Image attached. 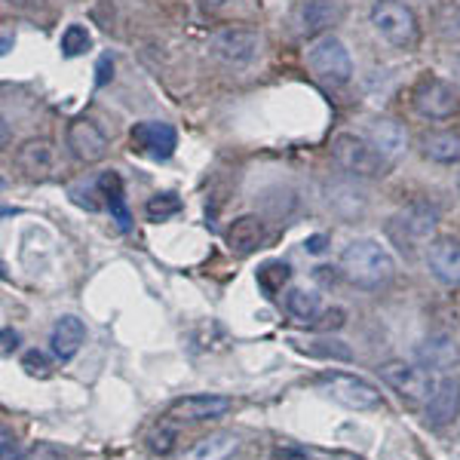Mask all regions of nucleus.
I'll list each match as a JSON object with an SVG mask.
<instances>
[{"label":"nucleus","mask_w":460,"mask_h":460,"mask_svg":"<svg viewBox=\"0 0 460 460\" xmlns=\"http://www.w3.org/2000/svg\"><path fill=\"white\" fill-rule=\"evenodd\" d=\"M178 212H181V199H178L175 194H154L145 203V215L151 221H166Z\"/></svg>","instance_id":"28"},{"label":"nucleus","mask_w":460,"mask_h":460,"mask_svg":"<svg viewBox=\"0 0 460 460\" xmlns=\"http://www.w3.org/2000/svg\"><path fill=\"white\" fill-rule=\"evenodd\" d=\"M411 105L427 120H448L460 111L457 93L439 77H424L411 93Z\"/></svg>","instance_id":"6"},{"label":"nucleus","mask_w":460,"mask_h":460,"mask_svg":"<svg viewBox=\"0 0 460 460\" xmlns=\"http://www.w3.org/2000/svg\"><path fill=\"white\" fill-rule=\"evenodd\" d=\"M93 47V37H89V31L84 25H68L62 34V53L65 56H84L86 49Z\"/></svg>","instance_id":"29"},{"label":"nucleus","mask_w":460,"mask_h":460,"mask_svg":"<svg viewBox=\"0 0 460 460\" xmlns=\"http://www.w3.org/2000/svg\"><path fill=\"white\" fill-rule=\"evenodd\" d=\"M283 304H286V314L295 316L298 323H314L319 316V295L310 292V288H301V286L288 288Z\"/></svg>","instance_id":"24"},{"label":"nucleus","mask_w":460,"mask_h":460,"mask_svg":"<svg viewBox=\"0 0 460 460\" xmlns=\"http://www.w3.org/2000/svg\"><path fill=\"white\" fill-rule=\"evenodd\" d=\"M234 408L227 396H215V393H197V396L175 399L169 405V418L188 420V424H203V420H218Z\"/></svg>","instance_id":"11"},{"label":"nucleus","mask_w":460,"mask_h":460,"mask_svg":"<svg viewBox=\"0 0 460 460\" xmlns=\"http://www.w3.org/2000/svg\"><path fill=\"white\" fill-rule=\"evenodd\" d=\"M332 157L344 172H350L353 178H381L387 169V160L375 151L372 142L353 136V132H341L332 142Z\"/></svg>","instance_id":"3"},{"label":"nucleus","mask_w":460,"mask_h":460,"mask_svg":"<svg viewBox=\"0 0 460 460\" xmlns=\"http://www.w3.org/2000/svg\"><path fill=\"white\" fill-rule=\"evenodd\" d=\"M16 169L31 181H43L56 169V151L47 138H28L16 147Z\"/></svg>","instance_id":"15"},{"label":"nucleus","mask_w":460,"mask_h":460,"mask_svg":"<svg viewBox=\"0 0 460 460\" xmlns=\"http://www.w3.org/2000/svg\"><path fill=\"white\" fill-rule=\"evenodd\" d=\"M240 448V439L234 433H209L203 439H197L188 451L181 455V460H227L234 451Z\"/></svg>","instance_id":"21"},{"label":"nucleus","mask_w":460,"mask_h":460,"mask_svg":"<svg viewBox=\"0 0 460 460\" xmlns=\"http://www.w3.org/2000/svg\"><path fill=\"white\" fill-rule=\"evenodd\" d=\"M199 4H203L206 10H218V6L225 4V0H199Z\"/></svg>","instance_id":"39"},{"label":"nucleus","mask_w":460,"mask_h":460,"mask_svg":"<svg viewBox=\"0 0 460 460\" xmlns=\"http://www.w3.org/2000/svg\"><path fill=\"white\" fill-rule=\"evenodd\" d=\"M368 142L384 160L393 163L408 151V132L396 120H375L368 126Z\"/></svg>","instance_id":"19"},{"label":"nucleus","mask_w":460,"mask_h":460,"mask_svg":"<svg viewBox=\"0 0 460 460\" xmlns=\"http://www.w3.org/2000/svg\"><path fill=\"white\" fill-rule=\"evenodd\" d=\"M84 341H86V325L80 323L77 316H62L53 325V335H49L56 359H62V362L74 359V356L80 353V347H84Z\"/></svg>","instance_id":"20"},{"label":"nucleus","mask_w":460,"mask_h":460,"mask_svg":"<svg viewBox=\"0 0 460 460\" xmlns=\"http://www.w3.org/2000/svg\"><path fill=\"white\" fill-rule=\"evenodd\" d=\"M215 56L225 65H234V68H243L261 49V34L252 31V28H221L212 40Z\"/></svg>","instance_id":"9"},{"label":"nucleus","mask_w":460,"mask_h":460,"mask_svg":"<svg viewBox=\"0 0 460 460\" xmlns=\"http://www.w3.org/2000/svg\"><path fill=\"white\" fill-rule=\"evenodd\" d=\"M460 411V377L445 375L433 384V393L427 399V424L445 427L457 418Z\"/></svg>","instance_id":"14"},{"label":"nucleus","mask_w":460,"mask_h":460,"mask_svg":"<svg viewBox=\"0 0 460 460\" xmlns=\"http://www.w3.org/2000/svg\"><path fill=\"white\" fill-rule=\"evenodd\" d=\"M132 145H136L138 151H145L147 157H154V160H169L175 154L178 136H175V129L169 123L145 120V123L132 126Z\"/></svg>","instance_id":"13"},{"label":"nucleus","mask_w":460,"mask_h":460,"mask_svg":"<svg viewBox=\"0 0 460 460\" xmlns=\"http://www.w3.org/2000/svg\"><path fill=\"white\" fill-rule=\"evenodd\" d=\"M436 230H439V212L427 203L408 206V209H402L399 215H393L390 225H387L390 240L402 252H408V255H414L420 246L433 243Z\"/></svg>","instance_id":"2"},{"label":"nucleus","mask_w":460,"mask_h":460,"mask_svg":"<svg viewBox=\"0 0 460 460\" xmlns=\"http://www.w3.org/2000/svg\"><path fill=\"white\" fill-rule=\"evenodd\" d=\"M307 62L319 77L329 80V84H347L353 77V58L347 53V47L338 37H323L310 47Z\"/></svg>","instance_id":"7"},{"label":"nucleus","mask_w":460,"mask_h":460,"mask_svg":"<svg viewBox=\"0 0 460 460\" xmlns=\"http://www.w3.org/2000/svg\"><path fill=\"white\" fill-rule=\"evenodd\" d=\"M323 344H325V347L310 344L307 350H310V353H316V356H332V359H353L350 347H344L341 341H323Z\"/></svg>","instance_id":"32"},{"label":"nucleus","mask_w":460,"mask_h":460,"mask_svg":"<svg viewBox=\"0 0 460 460\" xmlns=\"http://www.w3.org/2000/svg\"><path fill=\"white\" fill-rule=\"evenodd\" d=\"M329 206L341 218H359V215L366 212V194H362L359 188H353V184L338 181L329 188Z\"/></svg>","instance_id":"23"},{"label":"nucleus","mask_w":460,"mask_h":460,"mask_svg":"<svg viewBox=\"0 0 460 460\" xmlns=\"http://www.w3.org/2000/svg\"><path fill=\"white\" fill-rule=\"evenodd\" d=\"M151 448L157 451L160 457H166L169 451L175 448V429H169V427H160L157 433L151 436Z\"/></svg>","instance_id":"33"},{"label":"nucleus","mask_w":460,"mask_h":460,"mask_svg":"<svg viewBox=\"0 0 460 460\" xmlns=\"http://www.w3.org/2000/svg\"><path fill=\"white\" fill-rule=\"evenodd\" d=\"M344 16V6L338 0H295L292 22L304 37H319Z\"/></svg>","instance_id":"10"},{"label":"nucleus","mask_w":460,"mask_h":460,"mask_svg":"<svg viewBox=\"0 0 460 460\" xmlns=\"http://www.w3.org/2000/svg\"><path fill=\"white\" fill-rule=\"evenodd\" d=\"M427 267L442 286H460V243L433 240L427 249Z\"/></svg>","instance_id":"16"},{"label":"nucleus","mask_w":460,"mask_h":460,"mask_svg":"<svg viewBox=\"0 0 460 460\" xmlns=\"http://www.w3.org/2000/svg\"><path fill=\"white\" fill-rule=\"evenodd\" d=\"M22 368H25L31 377H49V372H53V362H49V356L43 350H28L25 356H22Z\"/></svg>","instance_id":"30"},{"label":"nucleus","mask_w":460,"mask_h":460,"mask_svg":"<svg viewBox=\"0 0 460 460\" xmlns=\"http://www.w3.org/2000/svg\"><path fill=\"white\" fill-rule=\"evenodd\" d=\"M344 319H347L344 310L332 307V310H325V314H319L314 319V325H319V329H341V325H344Z\"/></svg>","instance_id":"35"},{"label":"nucleus","mask_w":460,"mask_h":460,"mask_svg":"<svg viewBox=\"0 0 460 460\" xmlns=\"http://www.w3.org/2000/svg\"><path fill=\"white\" fill-rule=\"evenodd\" d=\"M420 151L433 163H460V136L457 132H424L420 136Z\"/></svg>","instance_id":"22"},{"label":"nucleus","mask_w":460,"mask_h":460,"mask_svg":"<svg viewBox=\"0 0 460 460\" xmlns=\"http://www.w3.org/2000/svg\"><path fill=\"white\" fill-rule=\"evenodd\" d=\"M377 375H381V381L387 384V387H393L399 396L408 399V402H424V399H429V393H433L424 368L411 366V362H405V359L381 362Z\"/></svg>","instance_id":"8"},{"label":"nucleus","mask_w":460,"mask_h":460,"mask_svg":"<svg viewBox=\"0 0 460 460\" xmlns=\"http://www.w3.org/2000/svg\"><path fill=\"white\" fill-rule=\"evenodd\" d=\"M420 368H451L460 359V347L451 335H429L414 347Z\"/></svg>","instance_id":"18"},{"label":"nucleus","mask_w":460,"mask_h":460,"mask_svg":"<svg viewBox=\"0 0 460 460\" xmlns=\"http://www.w3.org/2000/svg\"><path fill=\"white\" fill-rule=\"evenodd\" d=\"M457 190H460V175H457Z\"/></svg>","instance_id":"41"},{"label":"nucleus","mask_w":460,"mask_h":460,"mask_svg":"<svg viewBox=\"0 0 460 460\" xmlns=\"http://www.w3.org/2000/svg\"><path fill=\"white\" fill-rule=\"evenodd\" d=\"M16 347H19V335L13 329H4V347H0L4 356H10L13 350H16Z\"/></svg>","instance_id":"36"},{"label":"nucleus","mask_w":460,"mask_h":460,"mask_svg":"<svg viewBox=\"0 0 460 460\" xmlns=\"http://www.w3.org/2000/svg\"><path fill=\"white\" fill-rule=\"evenodd\" d=\"M68 147L80 163H99L108 154V136L89 117H77L68 123Z\"/></svg>","instance_id":"12"},{"label":"nucleus","mask_w":460,"mask_h":460,"mask_svg":"<svg viewBox=\"0 0 460 460\" xmlns=\"http://www.w3.org/2000/svg\"><path fill=\"white\" fill-rule=\"evenodd\" d=\"M325 243H329L325 236H310V240L304 243V249H307L310 255H319V252H325Z\"/></svg>","instance_id":"38"},{"label":"nucleus","mask_w":460,"mask_h":460,"mask_svg":"<svg viewBox=\"0 0 460 460\" xmlns=\"http://www.w3.org/2000/svg\"><path fill=\"white\" fill-rule=\"evenodd\" d=\"M99 190H102V197H108V206H111V215H114L117 227L129 230L132 218H129V209H126V203H123L120 175H117V172H105V175H102V181H99Z\"/></svg>","instance_id":"25"},{"label":"nucleus","mask_w":460,"mask_h":460,"mask_svg":"<svg viewBox=\"0 0 460 460\" xmlns=\"http://www.w3.org/2000/svg\"><path fill=\"white\" fill-rule=\"evenodd\" d=\"M436 31L442 40L460 43V4H442L436 10Z\"/></svg>","instance_id":"26"},{"label":"nucleus","mask_w":460,"mask_h":460,"mask_svg":"<svg viewBox=\"0 0 460 460\" xmlns=\"http://www.w3.org/2000/svg\"><path fill=\"white\" fill-rule=\"evenodd\" d=\"M22 460H65V455L56 448L53 442H34L31 448L25 451V457H22Z\"/></svg>","instance_id":"31"},{"label":"nucleus","mask_w":460,"mask_h":460,"mask_svg":"<svg viewBox=\"0 0 460 460\" xmlns=\"http://www.w3.org/2000/svg\"><path fill=\"white\" fill-rule=\"evenodd\" d=\"M225 240H227V249L234 252V255H252V252L267 240L264 218L261 215H240V218L227 227Z\"/></svg>","instance_id":"17"},{"label":"nucleus","mask_w":460,"mask_h":460,"mask_svg":"<svg viewBox=\"0 0 460 460\" xmlns=\"http://www.w3.org/2000/svg\"><path fill=\"white\" fill-rule=\"evenodd\" d=\"M288 264L283 261H270L264 264L261 270H258V286L264 288V295H279L283 292V286L288 283Z\"/></svg>","instance_id":"27"},{"label":"nucleus","mask_w":460,"mask_h":460,"mask_svg":"<svg viewBox=\"0 0 460 460\" xmlns=\"http://www.w3.org/2000/svg\"><path fill=\"white\" fill-rule=\"evenodd\" d=\"M451 74H455V80L460 84V56H455V62H451Z\"/></svg>","instance_id":"40"},{"label":"nucleus","mask_w":460,"mask_h":460,"mask_svg":"<svg viewBox=\"0 0 460 460\" xmlns=\"http://www.w3.org/2000/svg\"><path fill=\"white\" fill-rule=\"evenodd\" d=\"M111 71H114V62H111V58L105 56V58L99 62V86H105V84H108V80H111Z\"/></svg>","instance_id":"37"},{"label":"nucleus","mask_w":460,"mask_h":460,"mask_svg":"<svg viewBox=\"0 0 460 460\" xmlns=\"http://www.w3.org/2000/svg\"><path fill=\"white\" fill-rule=\"evenodd\" d=\"M316 384L329 393L335 402L353 408V411H368V408L381 405V390L366 377H356L347 372H325L316 377Z\"/></svg>","instance_id":"5"},{"label":"nucleus","mask_w":460,"mask_h":460,"mask_svg":"<svg viewBox=\"0 0 460 460\" xmlns=\"http://www.w3.org/2000/svg\"><path fill=\"white\" fill-rule=\"evenodd\" d=\"M22 457H25V455H19L16 436L4 427V433H0V460H22Z\"/></svg>","instance_id":"34"},{"label":"nucleus","mask_w":460,"mask_h":460,"mask_svg":"<svg viewBox=\"0 0 460 460\" xmlns=\"http://www.w3.org/2000/svg\"><path fill=\"white\" fill-rule=\"evenodd\" d=\"M372 25L384 40L399 49H408L418 40V16L411 6L399 4V0H377L372 6Z\"/></svg>","instance_id":"4"},{"label":"nucleus","mask_w":460,"mask_h":460,"mask_svg":"<svg viewBox=\"0 0 460 460\" xmlns=\"http://www.w3.org/2000/svg\"><path fill=\"white\" fill-rule=\"evenodd\" d=\"M341 273L356 288L377 292V288L390 286L396 277V261L381 243L375 240H353L350 246L341 252Z\"/></svg>","instance_id":"1"}]
</instances>
